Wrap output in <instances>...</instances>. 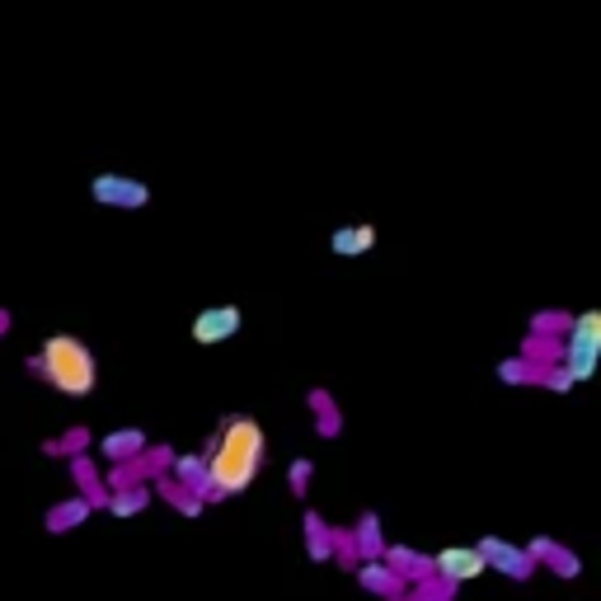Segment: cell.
<instances>
[{
  "mask_svg": "<svg viewBox=\"0 0 601 601\" xmlns=\"http://www.w3.org/2000/svg\"><path fill=\"white\" fill-rule=\"evenodd\" d=\"M202 456H207V494H202V503L212 508V503H226V498H240L254 489V479L268 465V432L259 428V418L226 414L207 437Z\"/></svg>",
  "mask_w": 601,
  "mask_h": 601,
  "instance_id": "obj_1",
  "label": "cell"
},
{
  "mask_svg": "<svg viewBox=\"0 0 601 601\" xmlns=\"http://www.w3.org/2000/svg\"><path fill=\"white\" fill-rule=\"evenodd\" d=\"M151 494L160 498V503H170L179 517H202V508H207V503H202L188 484H179L170 470H165V475H151Z\"/></svg>",
  "mask_w": 601,
  "mask_h": 601,
  "instance_id": "obj_11",
  "label": "cell"
},
{
  "mask_svg": "<svg viewBox=\"0 0 601 601\" xmlns=\"http://www.w3.org/2000/svg\"><path fill=\"white\" fill-rule=\"evenodd\" d=\"M10 329H15V315H10V310L0 306V339H5V334H10Z\"/></svg>",
  "mask_w": 601,
  "mask_h": 601,
  "instance_id": "obj_32",
  "label": "cell"
},
{
  "mask_svg": "<svg viewBox=\"0 0 601 601\" xmlns=\"http://www.w3.org/2000/svg\"><path fill=\"white\" fill-rule=\"evenodd\" d=\"M353 540H357V555L362 559H381L386 550V531H381V512L376 508H362L353 522Z\"/></svg>",
  "mask_w": 601,
  "mask_h": 601,
  "instance_id": "obj_16",
  "label": "cell"
},
{
  "mask_svg": "<svg viewBox=\"0 0 601 601\" xmlns=\"http://www.w3.org/2000/svg\"><path fill=\"white\" fill-rule=\"evenodd\" d=\"M38 451H43V456H52V461H62V447H57V437H43V442H38Z\"/></svg>",
  "mask_w": 601,
  "mask_h": 601,
  "instance_id": "obj_31",
  "label": "cell"
},
{
  "mask_svg": "<svg viewBox=\"0 0 601 601\" xmlns=\"http://www.w3.org/2000/svg\"><path fill=\"white\" fill-rule=\"evenodd\" d=\"M353 578L367 587L371 597H404V578L390 569L386 559H357Z\"/></svg>",
  "mask_w": 601,
  "mask_h": 601,
  "instance_id": "obj_9",
  "label": "cell"
},
{
  "mask_svg": "<svg viewBox=\"0 0 601 601\" xmlns=\"http://www.w3.org/2000/svg\"><path fill=\"white\" fill-rule=\"evenodd\" d=\"M376 249V226L371 221H353V226H339L329 235V254L339 259H357V254H371Z\"/></svg>",
  "mask_w": 601,
  "mask_h": 601,
  "instance_id": "obj_14",
  "label": "cell"
},
{
  "mask_svg": "<svg viewBox=\"0 0 601 601\" xmlns=\"http://www.w3.org/2000/svg\"><path fill=\"white\" fill-rule=\"evenodd\" d=\"M536 386L555 390V395H569L578 381H573V371L564 367V362H545V367H540V376H536Z\"/></svg>",
  "mask_w": 601,
  "mask_h": 601,
  "instance_id": "obj_27",
  "label": "cell"
},
{
  "mask_svg": "<svg viewBox=\"0 0 601 601\" xmlns=\"http://www.w3.org/2000/svg\"><path fill=\"white\" fill-rule=\"evenodd\" d=\"M540 367H545V362H531L526 353H512V357H503V362L494 367V376L503 381V386H536Z\"/></svg>",
  "mask_w": 601,
  "mask_h": 601,
  "instance_id": "obj_20",
  "label": "cell"
},
{
  "mask_svg": "<svg viewBox=\"0 0 601 601\" xmlns=\"http://www.w3.org/2000/svg\"><path fill=\"white\" fill-rule=\"evenodd\" d=\"M146 442H151V437L141 428H113L99 437V456H104V461H127V456H137Z\"/></svg>",
  "mask_w": 601,
  "mask_h": 601,
  "instance_id": "obj_17",
  "label": "cell"
},
{
  "mask_svg": "<svg viewBox=\"0 0 601 601\" xmlns=\"http://www.w3.org/2000/svg\"><path fill=\"white\" fill-rule=\"evenodd\" d=\"M170 475L179 479V484H188L198 498L207 494V456H202V451H174Z\"/></svg>",
  "mask_w": 601,
  "mask_h": 601,
  "instance_id": "obj_18",
  "label": "cell"
},
{
  "mask_svg": "<svg viewBox=\"0 0 601 601\" xmlns=\"http://www.w3.org/2000/svg\"><path fill=\"white\" fill-rule=\"evenodd\" d=\"M550 545H555V540H550V536H531V540H526V545H522V550H526V555H531V564H540Z\"/></svg>",
  "mask_w": 601,
  "mask_h": 601,
  "instance_id": "obj_30",
  "label": "cell"
},
{
  "mask_svg": "<svg viewBox=\"0 0 601 601\" xmlns=\"http://www.w3.org/2000/svg\"><path fill=\"white\" fill-rule=\"evenodd\" d=\"M99 475H104V489H123V484L146 479V470H141L137 456H127V461H108V470H99Z\"/></svg>",
  "mask_w": 601,
  "mask_h": 601,
  "instance_id": "obj_23",
  "label": "cell"
},
{
  "mask_svg": "<svg viewBox=\"0 0 601 601\" xmlns=\"http://www.w3.org/2000/svg\"><path fill=\"white\" fill-rule=\"evenodd\" d=\"M90 198L99 207H118V212H141L146 202H151V184L146 179H132V174H94L90 179Z\"/></svg>",
  "mask_w": 601,
  "mask_h": 601,
  "instance_id": "obj_4",
  "label": "cell"
},
{
  "mask_svg": "<svg viewBox=\"0 0 601 601\" xmlns=\"http://www.w3.org/2000/svg\"><path fill=\"white\" fill-rule=\"evenodd\" d=\"M479 555H484V569L503 573L512 583H526V578L540 569V564H531V555H526L522 545H512V540H503V536H484L479 540Z\"/></svg>",
  "mask_w": 601,
  "mask_h": 601,
  "instance_id": "obj_6",
  "label": "cell"
},
{
  "mask_svg": "<svg viewBox=\"0 0 601 601\" xmlns=\"http://www.w3.org/2000/svg\"><path fill=\"white\" fill-rule=\"evenodd\" d=\"M245 329V310L240 306H202L198 315H193V324H188V334H193V343L198 348H221V343H231L235 334Z\"/></svg>",
  "mask_w": 601,
  "mask_h": 601,
  "instance_id": "obj_5",
  "label": "cell"
},
{
  "mask_svg": "<svg viewBox=\"0 0 601 601\" xmlns=\"http://www.w3.org/2000/svg\"><path fill=\"white\" fill-rule=\"evenodd\" d=\"M66 470H71V484H76L80 494L90 498V508L104 512L108 489H104V475H99V461H94L90 451H76V456H66Z\"/></svg>",
  "mask_w": 601,
  "mask_h": 601,
  "instance_id": "obj_8",
  "label": "cell"
},
{
  "mask_svg": "<svg viewBox=\"0 0 601 601\" xmlns=\"http://www.w3.org/2000/svg\"><path fill=\"white\" fill-rule=\"evenodd\" d=\"M381 559H386L390 569L400 573L404 587L418 583V578H428V573H432V555H423V550H414V545H390V540H386Z\"/></svg>",
  "mask_w": 601,
  "mask_h": 601,
  "instance_id": "obj_15",
  "label": "cell"
},
{
  "mask_svg": "<svg viewBox=\"0 0 601 601\" xmlns=\"http://www.w3.org/2000/svg\"><path fill=\"white\" fill-rule=\"evenodd\" d=\"M432 573H442L451 583H470V578H479V573H489V569H484L479 545H447V550L432 555Z\"/></svg>",
  "mask_w": 601,
  "mask_h": 601,
  "instance_id": "obj_7",
  "label": "cell"
},
{
  "mask_svg": "<svg viewBox=\"0 0 601 601\" xmlns=\"http://www.w3.org/2000/svg\"><path fill=\"white\" fill-rule=\"evenodd\" d=\"M522 353L531 357V362H559V334H536V329H526Z\"/></svg>",
  "mask_w": 601,
  "mask_h": 601,
  "instance_id": "obj_24",
  "label": "cell"
},
{
  "mask_svg": "<svg viewBox=\"0 0 601 601\" xmlns=\"http://www.w3.org/2000/svg\"><path fill=\"white\" fill-rule=\"evenodd\" d=\"M540 564H545L550 573H559V578H578V573H583V559L573 555L569 545H559V540L545 550V559H540Z\"/></svg>",
  "mask_w": 601,
  "mask_h": 601,
  "instance_id": "obj_22",
  "label": "cell"
},
{
  "mask_svg": "<svg viewBox=\"0 0 601 601\" xmlns=\"http://www.w3.org/2000/svg\"><path fill=\"white\" fill-rule=\"evenodd\" d=\"M137 461H141V470H146V479L165 475V470H170V461H174V447H170V442H146V447L137 451Z\"/></svg>",
  "mask_w": 601,
  "mask_h": 601,
  "instance_id": "obj_25",
  "label": "cell"
},
{
  "mask_svg": "<svg viewBox=\"0 0 601 601\" xmlns=\"http://www.w3.org/2000/svg\"><path fill=\"white\" fill-rule=\"evenodd\" d=\"M569 320H573L569 310H536L526 329H536V334H564V329H569Z\"/></svg>",
  "mask_w": 601,
  "mask_h": 601,
  "instance_id": "obj_29",
  "label": "cell"
},
{
  "mask_svg": "<svg viewBox=\"0 0 601 601\" xmlns=\"http://www.w3.org/2000/svg\"><path fill=\"white\" fill-rule=\"evenodd\" d=\"M357 540H353V526H329V564H339L343 573L357 569Z\"/></svg>",
  "mask_w": 601,
  "mask_h": 601,
  "instance_id": "obj_21",
  "label": "cell"
},
{
  "mask_svg": "<svg viewBox=\"0 0 601 601\" xmlns=\"http://www.w3.org/2000/svg\"><path fill=\"white\" fill-rule=\"evenodd\" d=\"M90 517H94L90 498L76 494V498H66V503H52V508H47L43 531H47V536H71V531H76V526H85Z\"/></svg>",
  "mask_w": 601,
  "mask_h": 601,
  "instance_id": "obj_10",
  "label": "cell"
},
{
  "mask_svg": "<svg viewBox=\"0 0 601 601\" xmlns=\"http://www.w3.org/2000/svg\"><path fill=\"white\" fill-rule=\"evenodd\" d=\"M306 409L315 414V432H320L324 442L343 437V409H339V400H334L324 386H310L306 390Z\"/></svg>",
  "mask_w": 601,
  "mask_h": 601,
  "instance_id": "obj_12",
  "label": "cell"
},
{
  "mask_svg": "<svg viewBox=\"0 0 601 601\" xmlns=\"http://www.w3.org/2000/svg\"><path fill=\"white\" fill-rule=\"evenodd\" d=\"M329 526L334 522H324L315 508L301 512V540H306V555L315 559V564H329Z\"/></svg>",
  "mask_w": 601,
  "mask_h": 601,
  "instance_id": "obj_19",
  "label": "cell"
},
{
  "mask_svg": "<svg viewBox=\"0 0 601 601\" xmlns=\"http://www.w3.org/2000/svg\"><path fill=\"white\" fill-rule=\"evenodd\" d=\"M559 362L573 371L578 386L597 376V362H601V315L597 310H583V315L569 320V329L559 334Z\"/></svg>",
  "mask_w": 601,
  "mask_h": 601,
  "instance_id": "obj_3",
  "label": "cell"
},
{
  "mask_svg": "<svg viewBox=\"0 0 601 601\" xmlns=\"http://www.w3.org/2000/svg\"><path fill=\"white\" fill-rule=\"evenodd\" d=\"M151 479H137V484H123V489H108V503L104 512L108 517H118V522H127V517H141V512L151 508Z\"/></svg>",
  "mask_w": 601,
  "mask_h": 601,
  "instance_id": "obj_13",
  "label": "cell"
},
{
  "mask_svg": "<svg viewBox=\"0 0 601 601\" xmlns=\"http://www.w3.org/2000/svg\"><path fill=\"white\" fill-rule=\"evenodd\" d=\"M24 371H33L38 381H47V386L57 390V395H66V400H85V395L99 390V357H94V348L85 339H76V334H52V339H43L38 353L24 357Z\"/></svg>",
  "mask_w": 601,
  "mask_h": 601,
  "instance_id": "obj_2",
  "label": "cell"
},
{
  "mask_svg": "<svg viewBox=\"0 0 601 601\" xmlns=\"http://www.w3.org/2000/svg\"><path fill=\"white\" fill-rule=\"evenodd\" d=\"M310 479H315V461H306V456H296V461L287 465V494H292V498H301V503H306V494H310Z\"/></svg>",
  "mask_w": 601,
  "mask_h": 601,
  "instance_id": "obj_26",
  "label": "cell"
},
{
  "mask_svg": "<svg viewBox=\"0 0 601 601\" xmlns=\"http://www.w3.org/2000/svg\"><path fill=\"white\" fill-rule=\"evenodd\" d=\"M57 447H62V461H66V456H76V451H90L94 447V432L85 428V423H71V428L57 437Z\"/></svg>",
  "mask_w": 601,
  "mask_h": 601,
  "instance_id": "obj_28",
  "label": "cell"
}]
</instances>
